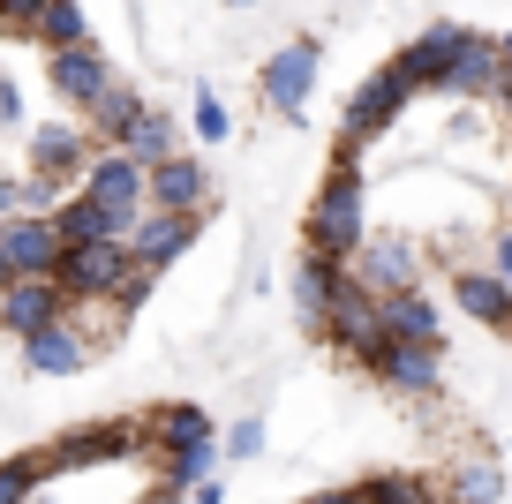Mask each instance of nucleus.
I'll return each instance as SVG.
<instances>
[{
	"label": "nucleus",
	"mask_w": 512,
	"mask_h": 504,
	"mask_svg": "<svg viewBox=\"0 0 512 504\" xmlns=\"http://www.w3.org/2000/svg\"><path fill=\"white\" fill-rule=\"evenodd\" d=\"M144 113H151V98L136 91V83H113V91H106V98H98V106H91V128H98V136H106V143H128V136H136V121H144Z\"/></svg>",
	"instance_id": "nucleus-22"
},
{
	"label": "nucleus",
	"mask_w": 512,
	"mask_h": 504,
	"mask_svg": "<svg viewBox=\"0 0 512 504\" xmlns=\"http://www.w3.org/2000/svg\"><path fill=\"white\" fill-rule=\"evenodd\" d=\"M505 211H512V189H505Z\"/></svg>",
	"instance_id": "nucleus-38"
},
{
	"label": "nucleus",
	"mask_w": 512,
	"mask_h": 504,
	"mask_svg": "<svg viewBox=\"0 0 512 504\" xmlns=\"http://www.w3.org/2000/svg\"><path fill=\"white\" fill-rule=\"evenodd\" d=\"M53 474V452L46 444H31V452H16V459H0V504H31V489Z\"/></svg>",
	"instance_id": "nucleus-23"
},
{
	"label": "nucleus",
	"mask_w": 512,
	"mask_h": 504,
	"mask_svg": "<svg viewBox=\"0 0 512 504\" xmlns=\"http://www.w3.org/2000/svg\"><path fill=\"white\" fill-rule=\"evenodd\" d=\"M189 128H196L204 143H226V136H234V113H226V98L211 91V83H196V91H189Z\"/></svg>",
	"instance_id": "nucleus-26"
},
{
	"label": "nucleus",
	"mask_w": 512,
	"mask_h": 504,
	"mask_svg": "<svg viewBox=\"0 0 512 504\" xmlns=\"http://www.w3.org/2000/svg\"><path fill=\"white\" fill-rule=\"evenodd\" d=\"M490 264H497V271H505V286H512V226H505V234H497V241H490Z\"/></svg>",
	"instance_id": "nucleus-33"
},
{
	"label": "nucleus",
	"mask_w": 512,
	"mask_h": 504,
	"mask_svg": "<svg viewBox=\"0 0 512 504\" xmlns=\"http://www.w3.org/2000/svg\"><path fill=\"white\" fill-rule=\"evenodd\" d=\"M16 286V256H8V241H0V294Z\"/></svg>",
	"instance_id": "nucleus-36"
},
{
	"label": "nucleus",
	"mask_w": 512,
	"mask_h": 504,
	"mask_svg": "<svg viewBox=\"0 0 512 504\" xmlns=\"http://www.w3.org/2000/svg\"><path fill=\"white\" fill-rule=\"evenodd\" d=\"M61 316H76V294L61 286V271H23V279L0 294V331H8V339H31V331L61 324Z\"/></svg>",
	"instance_id": "nucleus-9"
},
{
	"label": "nucleus",
	"mask_w": 512,
	"mask_h": 504,
	"mask_svg": "<svg viewBox=\"0 0 512 504\" xmlns=\"http://www.w3.org/2000/svg\"><path fill=\"white\" fill-rule=\"evenodd\" d=\"M151 422H159V444L166 437H219V422H211L204 407H189V399H181V407H151Z\"/></svg>",
	"instance_id": "nucleus-27"
},
{
	"label": "nucleus",
	"mask_w": 512,
	"mask_h": 504,
	"mask_svg": "<svg viewBox=\"0 0 512 504\" xmlns=\"http://www.w3.org/2000/svg\"><path fill=\"white\" fill-rule=\"evenodd\" d=\"M46 83H53V98H68L76 113H91L98 98L121 83V68L106 61L98 38H83V46H46Z\"/></svg>",
	"instance_id": "nucleus-8"
},
{
	"label": "nucleus",
	"mask_w": 512,
	"mask_h": 504,
	"mask_svg": "<svg viewBox=\"0 0 512 504\" xmlns=\"http://www.w3.org/2000/svg\"><path fill=\"white\" fill-rule=\"evenodd\" d=\"M121 151H136V158H144V166H159V158H174V151H181V143H174V113H159V106H151L144 121H136V136L121 143Z\"/></svg>",
	"instance_id": "nucleus-25"
},
{
	"label": "nucleus",
	"mask_w": 512,
	"mask_h": 504,
	"mask_svg": "<svg viewBox=\"0 0 512 504\" xmlns=\"http://www.w3.org/2000/svg\"><path fill=\"white\" fill-rule=\"evenodd\" d=\"M497 46H505V61H512V31H505V38H497Z\"/></svg>",
	"instance_id": "nucleus-37"
},
{
	"label": "nucleus",
	"mask_w": 512,
	"mask_h": 504,
	"mask_svg": "<svg viewBox=\"0 0 512 504\" xmlns=\"http://www.w3.org/2000/svg\"><path fill=\"white\" fill-rule=\"evenodd\" d=\"M53 226H61V241L68 249H91V241H106V234H121V226H113V211L98 204V196H61V211H53Z\"/></svg>",
	"instance_id": "nucleus-20"
},
{
	"label": "nucleus",
	"mask_w": 512,
	"mask_h": 504,
	"mask_svg": "<svg viewBox=\"0 0 512 504\" xmlns=\"http://www.w3.org/2000/svg\"><path fill=\"white\" fill-rule=\"evenodd\" d=\"M38 38H46V46H83V38H91V23H83L76 0H53L46 23H38Z\"/></svg>",
	"instance_id": "nucleus-28"
},
{
	"label": "nucleus",
	"mask_w": 512,
	"mask_h": 504,
	"mask_svg": "<svg viewBox=\"0 0 512 504\" xmlns=\"http://www.w3.org/2000/svg\"><path fill=\"white\" fill-rule=\"evenodd\" d=\"M0 121H23V91L8 76H0Z\"/></svg>",
	"instance_id": "nucleus-34"
},
{
	"label": "nucleus",
	"mask_w": 512,
	"mask_h": 504,
	"mask_svg": "<svg viewBox=\"0 0 512 504\" xmlns=\"http://www.w3.org/2000/svg\"><path fill=\"white\" fill-rule=\"evenodd\" d=\"M445 497H452V504H505V467H497L490 452H467L460 467H452Z\"/></svg>",
	"instance_id": "nucleus-21"
},
{
	"label": "nucleus",
	"mask_w": 512,
	"mask_h": 504,
	"mask_svg": "<svg viewBox=\"0 0 512 504\" xmlns=\"http://www.w3.org/2000/svg\"><path fill=\"white\" fill-rule=\"evenodd\" d=\"M151 414H121V422H83V429H61V437L46 444L53 452V474H83V467H106V459H128L144 452L159 429H144Z\"/></svg>",
	"instance_id": "nucleus-5"
},
{
	"label": "nucleus",
	"mask_w": 512,
	"mask_h": 504,
	"mask_svg": "<svg viewBox=\"0 0 512 504\" xmlns=\"http://www.w3.org/2000/svg\"><path fill=\"white\" fill-rule=\"evenodd\" d=\"M347 279H354V264H332V256L302 249V256H294V271H287L294 316H302L309 331H324V316H332V301H339V286H347Z\"/></svg>",
	"instance_id": "nucleus-10"
},
{
	"label": "nucleus",
	"mask_w": 512,
	"mask_h": 504,
	"mask_svg": "<svg viewBox=\"0 0 512 504\" xmlns=\"http://www.w3.org/2000/svg\"><path fill=\"white\" fill-rule=\"evenodd\" d=\"M309 504H369V489L362 482H332V489H317Z\"/></svg>",
	"instance_id": "nucleus-31"
},
{
	"label": "nucleus",
	"mask_w": 512,
	"mask_h": 504,
	"mask_svg": "<svg viewBox=\"0 0 512 504\" xmlns=\"http://www.w3.org/2000/svg\"><path fill=\"white\" fill-rule=\"evenodd\" d=\"M53 0H0V31H38Z\"/></svg>",
	"instance_id": "nucleus-30"
},
{
	"label": "nucleus",
	"mask_w": 512,
	"mask_h": 504,
	"mask_svg": "<svg viewBox=\"0 0 512 504\" xmlns=\"http://www.w3.org/2000/svg\"><path fill=\"white\" fill-rule=\"evenodd\" d=\"M83 196H98V204L113 211V226L121 234H136V219L151 211V166L136 151H121V143H106V151L83 166V181H76Z\"/></svg>",
	"instance_id": "nucleus-3"
},
{
	"label": "nucleus",
	"mask_w": 512,
	"mask_h": 504,
	"mask_svg": "<svg viewBox=\"0 0 512 504\" xmlns=\"http://www.w3.org/2000/svg\"><path fill=\"white\" fill-rule=\"evenodd\" d=\"M196 234H204V211H166V204H151L128 241H136V256H144L151 271H174L181 256L196 249Z\"/></svg>",
	"instance_id": "nucleus-11"
},
{
	"label": "nucleus",
	"mask_w": 512,
	"mask_h": 504,
	"mask_svg": "<svg viewBox=\"0 0 512 504\" xmlns=\"http://www.w3.org/2000/svg\"><path fill=\"white\" fill-rule=\"evenodd\" d=\"M0 241H8V256H16V279L23 271H61V256H68L53 211H16V219H0Z\"/></svg>",
	"instance_id": "nucleus-13"
},
{
	"label": "nucleus",
	"mask_w": 512,
	"mask_h": 504,
	"mask_svg": "<svg viewBox=\"0 0 512 504\" xmlns=\"http://www.w3.org/2000/svg\"><path fill=\"white\" fill-rule=\"evenodd\" d=\"M219 444H226V459H234V467H249V459H264V422H256V414H241L234 429H219Z\"/></svg>",
	"instance_id": "nucleus-29"
},
{
	"label": "nucleus",
	"mask_w": 512,
	"mask_h": 504,
	"mask_svg": "<svg viewBox=\"0 0 512 504\" xmlns=\"http://www.w3.org/2000/svg\"><path fill=\"white\" fill-rule=\"evenodd\" d=\"M384 324L400 331V339H437V347H445V316H437V301L422 294V286H400V294H384Z\"/></svg>",
	"instance_id": "nucleus-19"
},
{
	"label": "nucleus",
	"mask_w": 512,
	"mask_h": 504,
	"mask_svg": "<svg viewBox=\"0 0 512 504\" xmlns=\"http://www.w3.org/2000/svg\"><path fill=\"white\" fill-rule=\"evenodd\" d=\"M23 211V181H0V219H16Z\"/></svg>",
	"instance_id": "nucleus-35"
},
{
	"label": "nucleus",
	"mask_w": 512,
	"mask_h": 504,
	"mask_svg": "<svg viewBox=\"0 0 512 504\" xmlns=\"http://www.w3.org/2000/svg\"><path fill=\"white\" fill-rule=\"evenodd\" d=\"M415 98H422V83L407 76V61H400V53H392V61H384L377 76H362V83H354V91H347V113H339V143H332V151L362 158L369 143L384 136V128H392V121H400L407 106H415Z\"/></svg>",
	"instance_id": "nucleus-2"
},
{
	"label": "nucleus",
	"mask_w": 512,
	"mask_h": 504,
	"mask_svg": "<svg viewBox=\"0 0 512 504\" xmlns=\"http://www.w3.org/2000/svg\"><path fill=\"white\" fill-rule=\"evenodd\" d=\"M324 339H332V354H347L354 369L377 362V347L392 339V324H384V294L369 279H347L332 301V316H324Z\"/></svg>",
	"instance_id": "nucleus-4"
},
{
	"label": "nucleus",
	"mask_w": 512,
	"mask_h": 504,
	"mask_svg": "<svg viewBox=\"0 0 512 504\" xmlns=\"http://www.w3.org/2000/svg\"><path fill=\"white\" fill-rule=\"evenodd\" d=\"M91 158H98V151H91V136H83V128H38V136H31V174L61 181V189H76Z\"/></svg>",
	"instance_id": "nucleus-17"
},
{
	"label": "nucleus",
	"mask_w": 512,
	"mask_h": 504,
	"mask_svg": "<svg viewBox=\"0 0 512 504\" xmlns=\"http://www.w3.org/2000/svg\"><path fill=\"white\" fill-rule=\"evenodd\" d=\"M354 279H369L377 294H400V286H422V249L407 234H369L362 256H354Z\"/></svg>",
	"instance_id": "nucleus-12"
},
{
	"label": "nucleus",
	"mask_w": 512,
	"mask_h": 504,
	"mask_svg": "<svg viewBox=\"0 0 512 504\" xmlns=\"http://www.w3.org/2000/svg\"><path fill=\"white\" fill-rule=\"evenodd\" d=\"M16 347H23V369H31V377H76V369L91 362V339L76 331V316L31 331V339H16Z\"/></svg>",
	"instance_id": "nucleus-14"
},
{
	"label": "nucleus",
	"mask_w": 512,
	"mask_h": 504,
	"mask_svg": "<svg viewBox=\"0 0 512 504\" xmlns=\"http://www.w3.org/2000/svg\"><path fill=\"white\" fill-rule=\"evenodd\" d=\"M219 459H226L219 437H166V444H159V482L189 497L204 474H219Z\"/></svg>",
	"instance_id": "nucleus-18"
},
{
	"label": "nucleus",
	"mask_w": 512,
	"mask_h": 504,
	"mask_svg": "<svg viewBox=\"0 0 512 504\" xmlns=\"http://www.w3.org/2000/svg\"><path fill=\"white\" fill-rule=\"evenodd\" d=\"M452 301H460L475 324H490V331H512V286H505V271L497 264H460L452 271Z\"/></svg>",
	"instance_id": "nucleus-15"
},
{
	"label": "nucleus",
	"mask_w": 512,
	"mask_h": 504,
	"mask_svg": "<svg viewBox=\"0 0 512 504\" xmlns=\"http://www.w3.org/2000/svg\"><path fill=\"white\" fill-rule=\"evenodd\" d=\"M189 504H226V482H219V474H204V482L189 489Z\"/></svg>",
	"instance_id": "nucleus-32"
},
{
	"label": "nucleus",
	"mask_w": 512,
	"mask_h": 504,
	"mask_svg": "<svg viewBox=\"0 0 512 504\" xmlns=\"http://www.w3.org/2000/svg\"><path fill=\"white\" fill-rule=\"evenodd\" d=\"M362 189H369V181H362V158L332 151V174H324L317 204H309V219H302V249L332 256V264H354V256H362V241H369Z\"/></svg>",
	"instance_id": "nucleus-1"
},
{
	"label": "nucleus",
	"mask_w": 512,
	"mask_h": 504,
	"mask_svg": "<svg viewBox=\"0 0 512 504\" xmlns=\"http://www.w3.org/2000/svg\"><path fill=\"white\" fill-rule=\"evenodd\" d=\"M369 504H452L437 482H422V474H369Z\"/></svg>",
	"instance_id": "nucleus-24"
},
{
	"label": "nucleus",
	"mask_w": 512,
	"mask_h": 504,
	"mask_svg": "<svg viewBox=\"0 0 512 504\" xmlns=\"http://www.w3.org/2000/svg\"><path fill=\"white\" fill-rule=\"evenodd\" d=\"M151 204H166V211H204V204H211V166H204V158H189V151L159 158V166H151Z\"/></svg>",
	"instance_id": "nucleus-16"
},
{
	"label": "nucleus",
	"mask_w": 512,
	"mask_h": 504,
	"mask_svg": "<svg viewBox=\"0 0 512 504\" xmlns=\"http://www.w3.org/2000/svg\"><path fill=\"white\" fill-rule=\"evenodd\" d=\"M369 377L384 384V392H400V399H437L445 392V347L437 339H384L377 362H369Z\"/></svg>",
	"instance_id": "nucleus-7"
},
{
	"label": "nucleus",
	"mask_w": 512,
	"mask_h": 504,
	"mask_svg": "<svg viewBox=\"0 0 512 504\" xmlns=\"http://www.w3.org/2000/svg\"><path fill=\"white\" fill-rule=\"evenodd\" d=\"M505 113H512V91H505Z\"/></svg>",
	"instance_id": "nucleus-39"
},
{
	"label": "nucleus",
	"mask_w": 512,
	"mask_h": 504,
	"mask_svg": "<svg viewBox=\"0 0 512 504\" xmlns=\"http://www.w3.org/2000/svg\"><path fill=\"white\" fill-rule=\"evenodd\" d=\"M317 68H324V46H317V38H294V46H279L272 61H264V76H256L264 106H272L279 121L302 128V121H309V91H317Z\"/></svg>",
	"instance_id": "nucleus-6"
}]
</instances>
